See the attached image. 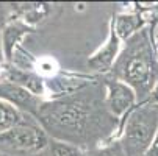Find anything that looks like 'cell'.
Returning a JSON list of instances; mask_svg holds the SVG:
<instances>
[{
  "label": "cell",
  "mask_w": 158,
  "mask_h": 156,
  "mask_svg": "<svg viewBox=\"0 0 158 156\" xmlns=\"http://www.w3.org/2000/svg\"><path fill=\"white\" fill-rule=\"evenodd\" d=\"M50 150H52V156H86V151L83 148L67 142L53 141V139L50 141Z\"/></svg>",
  "instance_id": "11"
},
{
  "label": "cell",
  "mask_w": 158,
  "mask_h": 156,
  "mask_svg": "<svg viewBox=\"0 0 158 156\" xmlns=\"http://www.w3.org/2000/svg\"><path fill=\"white\" fill-rule=\"evenodd\" d=\"M105 86V103L111 116L122 120L130 111L138 105V98L135 91L125 83L116 80L114 77H108L103 80Z\"/></svg>",
  "instance_id": "5"
},
{
  "label": "cell",
  "mask_w": 158,
  "mask_h": 156,
  "mask_svg": "<svg viewBox=\"0 0 158 156\" xmlns=\"http://www.w3.org/2000/svg\"><path fill=\"white\" fill-rule=\"evenodd\" d=\"M33 119H35L33 116H30L27 113H22V111H19L11 103L0 98V134L13 130L17 125L27 123Z\"/></svg>",
  "instance_id": "10"
},
{
  "label": "cell",
  "mask_w": 158,
  "mask_h": 156,
  "mask_svg": "<svg viewBox=\"0 0 158 156\" xmlns=\"http://www.w3.org/2000/svg\"><path fill=\"white\" fill-rule=\"evenodd\" d=\"M0 98L11 103L22 113H27L36 119V114L44 103L41 97L35 95L28 89L22 87L11 81H2L0 83Z\"/></svg>",
  "instance_id": "6"
},
{
  "label": "cell",
  "mask_w": 158,
  "mask_h": 156,
  "mask_svg": "<svg viewBox=\"0 0 158 156\" xmlns=\"http://www.w3.org/2000/svg\"><path fill=\"white\" fill-rule=\"evenodd\" d=\"M155 46H156V49H158V25H156V28H155Z\"/></svg>",
  "instance_id": "13"
},
{
  "label": "cell",
  "mask_w": 158,
  "mask_h": 156,
  "mask_svg": "<svg viewBox=\"0 0 158 156\" xmlns=\"http://www.w3.org/2000/svg\"><path fill=\"white\" fill-rule=\"evenodd\" d=\"M119 53H121V39L118 38L114 27H113V22H111L110 24V34H108L106 42L93 56H89L88 67L93 72H99V74L111 72Z\"/></svg>",
  "instance_id": "7"
},
{
  "label": "cell",
  "mask_w": 158,
  "mask_h": 156,
  "mask_svg": "<svg viewBox=\"0 0 158 156\" xmlns=\"http://www.w3.org/2000/svg\"><path fill=\"white\" fill-rule=\"evenodd\" d=\"M50 145L47 133L36 119L0 134V150L14 154H36Z\"/></svg>",
  "instance_id": "4"
},
{
  "label": "cell",
  "mask_w": 158,
  "mask_h": 156,
  "mask_svg": "<svg viewBox=\"0 0 158 156\" xmlns=\"http://www.w3.org/2000/svg\"><path fill=\"white\" fill-rule=\"evenodd\" d=\"M111 77L133 89L138 105L149 100L158 81V49L153 27L149 25L125 41L111 69Z\"/></svg>",
  "instance_id": "2"
},
{
  "label": "cell",
  "mask_w": 158,
  "mask_h": 156,
  "mask_svg": "<svg viewBox=\"0 0 158 156\" xmlns=\"http://www.w3.org/2000/svg\"><path fill=\"white\" fill-rule=\"evenodd\" d=\"M36 120L53 141L94 150L97 142L116 130L119 119L110 114L103 92L89 83L80 91L44 102Z\"/></svg>",
  "instance_id": "1"
},
{
  "label": "cell",
  "mask_w": 158,
  "mask_h": 156,
  "mask_svg": "<svg viewBox=\"0 0 158 156\" xmlns=\"http://www.w3.org/2000/svg\"><path fill=\"white\" fill-rule=\"evenodd\" d=\"M30 31H31V28L20 20L11 22V24H8L5 27V30L2 33V47H3V55L8 61L13 59L22 36L30 33Z\"/></svg>",
  "instance_id": "9"
},
{
  "label": "cell",
  "mask_w": 158,
  "mask_h": 156,
  "mask_svg": "<svg viewBox=\"0 0 158 156\" xmlns=\"http://www.w3.org/2000/svg\"><path fill=\"white\" fill-rule=\"evenodd\" d=\"M0 156H5V154H3V153H2V151H0Z\"/></svg>",
  "instance_id": "14"
},
{
  "label": "cell",
  "mask_w": 158,
  "mask_h": 156,
  "mask_svg": "<svg viewBox=\"0 0 158 156\" xmlns=\"http://www.w3.org/2000/svg\"><path fill=\"white\" fill-rule=\"evenodd\" d=\"M113 27L121 41H128L143 28L149 27V20L141 13H122L113 19Z\"/></svg>",
  "instance_id": "8"
},
{
  "label": "cell",
  "mask_w": 158,
  "mask_h": 156,
  "mask_svg": "<svg viewBox=\"0 0 158 156\" xmlns=\"http://www.w3.org/2000/svg\"><path fill=\"white\" fill-rule=\"evenodd\" d=\"M86 156H127L121 141L110 142L102 148H94V150H86Z\"/></svg>",
  "instance_id": "12"
},
{
  "label": "cell",
  "mask_w": 158,
  "mask_h": 156,
  "mask_svg": "<svg viewBox=\"0 0 158 156\" xmlns=\"http://www.w3.org/2000/svg\"><path fill=\"white\" fill-rule=\"evenodd\" d=\"M158 133V105H136L121 120V144L127 156H144Z\"/></svg>",
  "instance_id": "3"
}]
</instances>
